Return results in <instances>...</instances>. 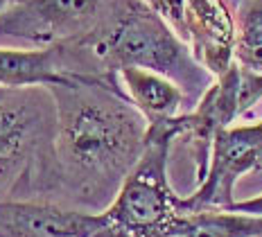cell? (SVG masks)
Segmentation results:
<instances>
[{"label":"cell","instance_id":"16","mask_svg":"<svg viewBox=\"0 0 262 237\" xmlns=\"http://www.w3.org/2000/svg\"><path fill=\"white\" fill-rule=\"evenodd\" d=\"M9 93H12V91H7V88H3V86H0V100H7V97H9Z\"/></svg>","mask_w":262,"mask_h":237},{"label":"cell","instance_id":"2","mask_svg":"<svg viewBox=\"0 0 262 237\" xmlns=\"http://www.w3.org/2000/svg\"><path fill=\"white\" fill-rule=\"evenodd\" d=\"M63 46L77 50L91 77L118 81L124 68L151 70L177 81L196 102L215 79L194 61L188 41L145 0H111L89 34Z\"/></svg>","mask_w":262,"mask_h":237},{"label":"cell","instance_id":"11","mask_svg":"<svg viewBox=\"0 0 262 237\" xmlns=\"http://www.w3.org/2000/svg\"><path fill=\"white\" fill-rule=\"evenodd\" d=\"M179 237H262V217L233 212L228 208L185 212V224Z\"/></svg>","mask_w":262,"mask_h":237},{"label":"cell","instance_id":"3","mask_svg":"<svg viewBox=\"0 0 262 237\" xmlns=\"http://www.w3.org/2000/svg\"><path fill=\"white\" fill-rule=\"evenodd\" d=\"M181 136L179 118L149 124L143 156L122 181L111 206L102 210V228L95 237H179L185 224L181 197L167 181V156Z\"/></svg>","mask_w":262,"mask_h":237},{"label":"cell","instance_id":"5","mask_svg":"<svg viewBox=\"0 0 262 237\" xmlns=\"http://www.w3.org/2000/svg\"><path fill=\"white\" fill-rule=\"evenodd\" d=\"M111 0H5L0 36L57 48L86 36Z\"/></svg>","mask_w":262,"mask_h":237},{"label":"cell","instance_id":"9","mask_svg":"<svg viewBox=\"0 0 262 237\" xmlns=\"http://www.w3.org/2000/svg\"><path fill=\"white\" fill-rule=\"evenodd\" d=\"M86 81H111L81 77L66 68L59 48H0V86L7 91L30 86H75ZM120 84V81H113Z\"/></svg>","mask_w":262,"mask_h":237},{"label":"cell","instance_id":"8","mask_svg":"<svg viewBox=\"0 0 262 237\" xmlns=\"http://www.w3.org/2000/svg\"><path fill=\"white\" fill-rule=\"evenodd\" d=\"M100 228V212L63 210L36 201L0 203V237H95Z\"/></svg>","mask_w":262,"mask_h":237},{"label":"cell","instance_id":"10","mask_svg":"<svg viewBox=\"0 0 262 237\" xmlns=\"http://www.w3.org/2000/svg\"><path fill=\"white\" fill-rule=\"evenodd\" d=\"M127 100L140 111L147 124H161L179 118L181 104L188 100L183 88L165 75L140 68H124L118 73Z\"/></svg>","mask_w":262,"mask_h":237},{"label":"cell","instance_id":"1","mask_svg":"<svg viewBox=\"0 0 262 237\" xmlns=\"http://www.w3.org/2000/svg\"><path fill=\"white\" fill-rule=\"evenodd\" d=\"M57 109L54 149L68 183L104 199L120 190L147 145V120L122 86L86 81L50 88Z\"/></svg>","mask_w":262,"mask_h":237},{"label":"cell","instance_id":"12","mask_svg":"<svg viewBox=\"0 0 262 237\" xmlns=\"http://www.w3.org/2000/svg\"><path fill=\"white\" fill-rule=\"evenodd\" d=\"M235 63L262 73V0H242L235 12Z\"/></svg>","mask_w":262,"mask_h":237},{"label":"cell","instance_id":"6","mask_svg":"<svg viewBox=\"0 0 262 237\" xmlns=\"http://www.w3.org/2000/svg\"><path fill=\"white\" fill-rule=\"evenodd\" d=\"M262 167V124H239L212 140L208 169L190 197H181V212L233 206V187L251 169Z\"/></svg>","mask_w":262,"mask_h":237},{"label":"cell","instance_id":"15","mask_svg":"<svg viewBox=\"0 0 262 237\" xmlns=\"http://www.w3.org/2000/svg\"><path fill=\"white\" fill-rule=\"evenodd\" d=\"M228 210H233V212H247V214H258V217H262V195L260 197H253V199L235 201L233 206H228Z\"/></svg>","mask_w":262,"mask_h":237},{"label":"cell","instance_id":"7","mask_svg":"<svg viewBox=\"0 0 262 237\" xmlns=\"http://www.w3.org/2000/svg\"><path fill=\"white\" fill-rule=\"evenodd\" d=\"M183 38L194 61L215 79L235 63V14L226 0H185Z\"/></svg>","mask_w":262,"mask_h":237},{"label":"cell","instance_id":"4","mask_svg":"<svg viewBox=\"0 0 262 237\" xmlns=\"http://www.w3.org/2000/svg\"><path fill=\"white\" fill-rule=\"evenodd\" d=\"M262 100V73H253L233 63L222 77H217L208 91L201 95L190 113L179 115L181 136L188 138L196 161V179H204L208 169L210 147L220 131L233 126V122Z\"/></svg>","mask_w":262,"mask_h":237},{"label":"cell","instance_id":"14","mask_svg":"<svg viewBox=\"0 0 262 237\" xmlns=\"http://www.w3.org/2000/svg\"><path fill=\"white\" fill-rule=\"evenodd\" d=\"M145 3L151 5V7H154L156 12L183 36V7H185V0H145Z\"/></svg>","mask_w":262,"mask_h":237},{"label":"cell","instance_id":"17","mask_svg":"<svg viewBox=\"0 0 262 237\" xmlns=\"http://www.w3.org/2000/svg\"><path fill=\"white\" fill-rule=\"evenodd\" d=\"M260 124H262V120H260Z\"/></svg>","mask_w":262,"mask_h":237},{"label":"cell","instance_id":"13","mask_svg":"<svg viewBox=\"0 0 262 237\" xmlns=\"http://www.w3.org/2000/svg\"><path fill=\"white\" fill-rule=\"evenodd\" d=\"M32 126V115L27 106L16 104L7 97L0 100V181L18 161L23 145Z\"/></svg>","mask_w":262,"mask_h":237}]
</instances>
